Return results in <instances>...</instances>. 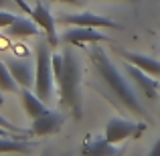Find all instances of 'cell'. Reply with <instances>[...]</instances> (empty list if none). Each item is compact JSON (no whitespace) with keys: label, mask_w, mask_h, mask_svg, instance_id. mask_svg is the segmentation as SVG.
Listing matches in <instances>:
<instances>
[{"label":"cell","mask_w":160,"mask_h":156,"mask_svg":"<svg viewBox=\"0 0 160 156\" xmlns=\"http://www.w3.org/2000/svg\"><path fill=\"white\" fill-rule=\"evenodd\" d=\"M83 152L85 154H95V156H109V154H118V146L112 144L106 136L102 138H91L85 146H83Z\"/></svg>","instance_id":"4fadbf2b"},{"label":"cell","mask_w":160,"mask_h":156,"mask_svg":"<svg viewBox=\"0 0 160 156\" xmlns=\"http://www.w3.org/2000/svg\"><path fill=\"white\" fill-rule=\"evenodd\" d=\"M6 31L10 33L12 37H32V35H39L43 28H41L32 18H22V16H18Z\"/></svg>","instance_id":"5bb4252c"},{"label":"cell","mask_w":160,"mask_h":156,"mask_svg":"<svg viewBox=\"0 0 160 156\" xmlns=\"http://www.w3.org/2000/svg\"><path fill=\"white\" fill-rule=\"evenodd\" d=\"M61 39L69 45H75V47H77V45H85V43L93 45V43H108L109 41L103 33L95 31V27H75V28H71V31L63 33Z\"/></svg>","instance_id":"52a82bcc"},{"label":"cell","mask_w":160,"mask_h":156,"mask_svg":"<svg viewBox=\"0 0 160 156\" xmlns=\"http://www.w3.org/2000/svg\"><path fill=\"white\" fill-rule=\"evenodd\" d=\"M150 156H160V138L156 140V144L152 146V150H150Z\"/></svg>","instance_id":"d6986e66"},{"label":"cell","mask_w":160,"mask_h":156,"mask_svg":"<svg viewBox=\"0 0 160 156\" xmlns=\"http://www.w3.org/2000/svg\"><path fill=\"white\" fill-rule=\"evenodd\" d=\"M0 152H31V144L18 136H0Z\"/></svg>","instance_id":"9a60e30c"},{"label":"cell","mask_w":160,"mask_h":156,"mask_svg":"<svg viewBox=\"0 0 160 156\" xmlns=\"http://www.w3.org/2000/svg\"><path fill=\"white\" fill-rule=\"evenodd\" d=\"M124 2H138V0H124Z\"/></svg>","instance_id":"7402d4cb"},{"label":"cell","mask_w":160,"mask_h":156,"mask_svg":"<svg viewBox=\"0 0 160 156\" xmlns=\"http://www.w3.org/2000/svg\"><path fill=\"white\" fill-rule=\"evenodd\" d=\"M144 130H146V124L113 116V118L108 120L103 136H106L112 144H120V142H126V140H130V138H138Z\"/></svg>","instance_id":"5b68a950"},{"label":"cell","mask_w":160,"mask_h":156,"mask_svg":"<svg viewBox=\"0 0 160 156\" xmlns=\"http://www.w3.org/2000/svg\"><path fill=\"white\" fill-rule=\"evenodd\" d=\"M65 124V116L61 112H45L43 116L35 118L32 120V128L31 132L37 134V136H51V134H57L59 130Z\"/></svg>","instance_id":"ba28073f"},{"label":"cell","mask_w":160,"mask_h":156,"mask_svg":"<svg viewBox=\"0 0 160 156\" xmlns=\"http://www.w3.org/2000/svg\"><path fill=\"white\" fill-rule=\"evenodd\" d=\"M53 71L57 83L61 105L71 109L73 118L83 116V99H81V63L75 51L65 49L63 53L53 55Z\"/></svg>","instance_id":"6da1fadb"},{"label":"cell","mask_w":160,"mask_h":156,"mask_svg":"<svg viewBox=\"0 0 160 156\" xmlns=\"http://www.w3.org/2000/svg\"><path fill=\"white\" fill-rule=\"evenodd\" d=\"M0 91H2V89H0Z\"/></svg>","instance_id":"603a6c76"},{"label":"cell","mask_w":160,"mask_h":156,"mask_svg":"<svg viewBox=\"0 0 160 156\" xmlns=\"http://www.w3.org/2000/svg\"><path fill=\"white\" fill-rule=\"evenodd\" d=\"M51 45L41 43L37 47V71H35V91L41 99L49 102L55 93V71H53V55Z\"/></svg>","instance_id":"3957f363"},{"label":"cell","mask_w":160,"mask_h":156,"mask_svg":"<svg viewBox=\"0 0 160 156\" xmlns=\"http://www.w3.org/2000/svg\"><path fill=\"white\" fill-rule=\"evenodd\" d=\"M126 73H128L130 79L140 87V91H144L146 98H150V99L158 98V81H156V77H152L150 73L142 71L140 67L132 65V63H128V61H126Z\"/></svg>","instance_id":"9c48e42d"},{"label":"cell","mask_w":160,"mask_h":156,"mask_svg":"<svg viewBox=\"0 0 160 156\" xmlns=\"http://www.w3.org/2000/svg\"><path fill=\"white\" fill-rule=\"evenodd\" d=\"M57 2H67V4H79V0H57Z\"/></svg>","instance_id":"ffe728a7"},{"label":"cell","mask_w":160,"mask_h":156,"mask_svg":"<svg viewBox=\"0 0 160 156\" xmlns=\"http://www.w3.org/2000/svg\"><path fill=\"white\" fill-rule=\"evenodd\" d=\"M89 59H91V63H93L98 75L102 77V81L106 83L108 89L113 93V98H118V102H122L130 112L138 113V116H146V112L142 109V105H140V102H138L136 93H134V89L126 83L124 75H120L118 67L112 63V59L108 57V53L103 51L98 43L91 45Z\"/></svg>","instance_id":"7a4b0ae2"},{"label":"cell","mask_w":160,"mask_h":156,"mask_svg":"<svg viewBox=\"0 0 160 156\" xmlns=\"http://www.w3.org/2000/svg\"><path fill=\"white\" fill-rule=\"evenodd\" d=\"M20 99H22L24 112H27L32 120L39 118V116H43L45 112H49V108L45 105V99H41L39 95H37V91L32 93L31 87H22V89H20Z\"/></svg>","instance_id":"7c38bea8"},{"label":"cell","mask_w":160,"mask_h":156,"mask_svg":"<svg viewBox=\"0 0 160 156\" xmlns=\"http://www.w3.org/2000/svg\"><path fill=\"white\" fill-rule=\"evenodd\" d=\"M59 23L63 24H73V27H106V28H122L118 23L106 18V16H98L93 12H77V14H61Z\"/></svg>","instance_id":"8992f818"},{"label":"cell","mask_w":160,"mask_h":156,"mask_svg":"<svg viewBox=\"0 0 160 156\" xmlns=\"http://www.w3.org/2000/svg\"><path fill=\"white\" fill-rule=\"evenodd\" d=\"M0 89L2 91H8V93H14L18 91V81L14 79V75L10 73L8 65L0 59Z\"/></svg>","instance_id":"2e32d148"},{"label":"cell","mask_w":160,"mask_h":156,"mask_svg":"<svg viewBox=\"0 0 160 156\" xmlns=\"http://www.w3.org/2000/svg\"><path fill=\"white\" fill-rule=\"evenodd\" d=\"M6 2H8V0H0V8H2V6H4Z\"/></svg>","instance_id":"44dd1931"},{"label":"cell","mask_w":160,"mask_h":156,"mask_svg":"<svg viewBox=\"0 0 160 156\" xmlns=\"http://www.w3.org/2000/svg\"><path fill=\"white\" fill-rule=\"evenodd\" d=\"M12 2H16L20 8H22L24 12H27L28 16H31L32 20H35L37 24H39L41 28H43L45 37H47V43L51 45L55 49L59 45V35H57V20L53 18L51 10H49L47 6H45L43 2H35V6H28L24 0H12Z\"/></svg>","instance_id":"277c9868"},{"label":"cell","mask_w":160,"mask_h":156,"mask_svg":"<svg viewBox=\"0 0 160 156\" xmlns=\"http://www.w3.org/2000/svg\"><path fill=\"white\" fill-rule=\"evenodd\" d=\"M0 128H4V130H8V132H12V134H18V136H24V130L22 128H18V126H14L10 120H6V118L0 113Z\"/></svg>","instance_id":"e0dca14e"},{"label":"cell","mask_w":160,"mask_h":156,"mask_svg":"<svg viewBox=\"0 0 160 156\" xmlns=\"http://www.w3.org/2000/svg\"><path fill=\"white\" fill-rule=\"evenodd\" d=\"M6 65L20 87L35 85V75H32V63L31 61H27V59H8Z\"/></svg>","instance_id":"30bf717a"},{"label":"cell","mask_w":160,"mask_h":156,"mask_svg":"<svg viewBox=\"0 0 160 156\" xmlns=\"http://www.w3.org/2000/svg\"><path fill=\"white\" fill-rule=\"evenodd\" d=\"M122 59L128 63H132V65L140 67L142 71H146V73H150L152 77H160V61L154 57H148V55H142V53H132V51H124L122 49L120 51Z\"/></svg>","instance_id":"8fae6325"},{"label":"cell","mask_w":160,"mask_h":156,"mask_svg":"<svg viewBox=\"0 0 160 156\" xmlns=\"http://www.w3.org/2000/svg\"><path fill=\"white\" fill-rule=\"evenodd\" d=\"M16 18H18L16 14H10V12H0V28H8Z\"/></svg>","instance_id":"ac0fdd59"}]
</instances>
